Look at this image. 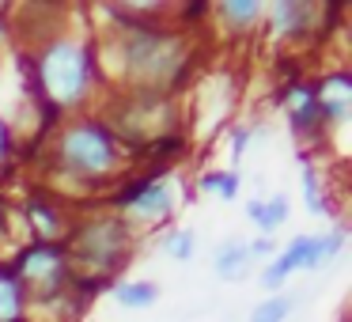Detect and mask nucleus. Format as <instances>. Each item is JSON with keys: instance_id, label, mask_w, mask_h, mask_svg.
<instances>
[{"instance_id": "1", "label": "nucleus", "mask_w": 352, "mask_h": 322, "mask_svg": "<svg viewBox=\"0 0 352 322\" xmlns=\"http://www.w3.org/2000/svg\"><path fill=\"white\" fill-rule=\"evenodd\" d=\"M34 65V92H42V99L50 107H76L87 99V87H91V50L84 42L72 39H54L38 50V61Z\"/></svg>"}, {"instance_id": "2", "label": "nucleus", "mask_w": 352, "mask_h": 322, "mask_svg": "<svg viewBox=\"0 0 352 322\" xmlns=\"http://www.w3.org/2000/svg\"><path fill=\"white\" fill-rule=\"evenodd\" d=\"M61 163L72 167L84 178H102L122 163V152H118V137L107 129L102 122H76L65 129L61 144Z\"/></svg>"}, {"instance_id": "3", "label": "nucleus", "mask_w": 352, "mask_h": 322, "mask_svg": "<svg viewBox=\"0 0 352 322\" xmlns=\"http://www.w3.org/2000/svg\"><path fill=\"white\" fill-rule=\"evenodd\" d=\"M125 243H129V235H125V220H110V216H102V220H91L84 224V228L76 231V239H72V254H76L84 266H95L99 273H110V269L122 261L125 254Z\"/></svg>"}, {"instance_id": "4", "label": "nucleus", "mask_w": 352, "mask_h": 322, "mask_svg": "<svg viewBox=\"0 0 352 322\" xmlns=\"http://www.w3.org/2000/svg\"><path fill=\"white\" fill-rule=\"evenodd\" d=\"M12 273L19 277V284L34 288L38 296H54L65 281H69V266H65V250L57 243H27L16 254Z\"/></svg>"}, {"instance_id": "5", "label": "nucleus", "mask_w": 352, "mask_h": 322, "mask_svg": "<svg viewBox=\"0 0 352 322\" xmlns=\"http://www.w3.org/2000/svg\"><path fill=\"white\" fill-rule=\"evenodd\" d=\"M122 208L129 220L140 224H160L175 213V182L167 175L155 178H137L129 190L122 193Z\"/></svg>"}, {"instance_id": "6", "label": "nucleus", "mask_w": 352, "mask_h": 322, "mask_svg": "<svg viewBox=\"0 0 352 322\" xmlns=\"http://www.w3.org/2000/svg\"><path fill=\"white\" fill-rule=\"evenodd\" d=\"M314 103L322 110V125H349V114H352V80L349 72H329L322 76V84L314 87Z\"/></svg>"}, {"instance_id": "7", "label": "nucleus", "mask_w": 352, "mask_h": 322, "mask_svg": "<svg viewBox=\"0 0 352 322\" xmlns=\"http://www.w3.org/2000/svg\"><path fill=\"white\" fill-rule=\"evenodd\" d=\"M284 114H288V125L296 133L322 129V110L314 103V87H307V84H292L284 92Z\"/></svg>"}, {"instance_id": "8", "label": "nucleus", "mask_w": 352, "mask_h": 322, "mask_svg": "<svg viewBox=\"0 0 352 322\" xmlns=\"http://www.w3.org/2000/svg\"><path fill=\"white\" fill-rule=\"evenodd\" d=\"M27 311V292L12 266H0V322H23Z\"/></svg>"}, {"instance_id": "9", "label": "nucleus", "mask_w": 352, "mask_h": 322, "mask_svg": "<svg viewBox=\"0 0 352 322\" xmlns=\"http://www.w3.org/2000/svg\"><path fill=\"white\" fill-rule=\"evenodd\" d=\"M269 16V31L273 34H299L307 31V19L314 16V8H307V4H296V0H280V4H273V8H265Z\"/></svg>"}, {"instance_id": "10", "label": "nucleus", "mask_w": 352, "mask_h": 322, "mask_svg": "<svg viewBox=\"0 0 352 322\" xmlns=\"http://www.w3.org/2000/svg\"><path fill=\"white\" fill-rule=\"evenodd\" d=\"M246 220L254 224V228H261V235H269V231H276L280 224H288V197H269V201H250L246 205Z\"/></svg>"}, {"instance_id": "11", "label": "nucleus", "mask_w": 352, "mask_h": 322, "mask_svg": "<svg viewBox=\"0 0 352 322\" xmlns=\"http://www.w3.org/2000/svg\"><path fill=\"white\" fill-rule=\"evenodd\" d=\"M114 299L122 311H148V307H155V299H160V284L152 281H122L114 288Z\"/></svg>"}, {"instance_id": "12", "label": "nucleus", "mask_w": 352, "mask_h": 322, "mask_svg": "<svg viewBox=\"0 0 352 322\" xmlns=\"http://www.w3.org/2000/svg\"><path fill=\"white\" fill-rule=\"evenodd\" d=\"M246 269H250L246 243H223L220 250H216V277H220V281H239Z\"/></svg>"}, {"instance_id": "13", "label": "nucleus", "mask_w": 352, "mask_h": 322, "mask_svg": "<svg viewBox=\"0 0 352 322\" xmlns=\"http://www.w3.org/2000/svg\"><path fill=\"white\" fill-rule=\"evenodd\" d=\"M197 186L205 193H212V197H220V201H235L243 178H239V171H205Z\"/></svg>"}, {"instance_id": "14", "label": "nucleus", "mask_w": 352, "mask_h": 322, "mask_svg": "<svg viewBox=\"0 0 352 322\" xmlns=\"http://www.w3.org/2000/svg\"><path fill=\"white\" fill-rule=\"evenodd\" d=\"M344 250V228H333L329 235H311V269L333 261Z\"/></svg>"}, {"instance_id": "15", "label": "nucleus", "mask_w": 352, "mask_h": 322, "mask_svg": "<svg viewBox=\"0 0 352 322\" xmlns=\"http://www.w3.org/2000/svg\"><path fill=\"white\" fill-rule=\"evenodd\" d=\"M303 197H307L311 216H329V201H326V190H322V178L314 167L303 171Z\"/></svg>"}, {"instance_id": "16", "label": "nucleus", "mask_w": 352, "mask_h": 322, "mask_svg": "<svg viewBox=\"0 0 352 322\" xmlns=\"http://www.w3.org/2000/svg\"><path fill=\"white\" fill-rule=\"evenodd\" d=\"M292 311H296V299L292 296H273V299H265V303L254 307L250 322H284Z\"/></svg>"}, {"instance_id": "17", "label": "nucleus", "mask_w": 352, "mask_h": 322, "mask_svg": "<svg viewBox=\"0 0 352 322\" xmlns=\"http://www.w3.org/2000/svg\"><path fill=\"white\" fill-rule=\"evenodd\" d=\"M220 16L228 19L231 27H250V23H258V19H265V8H261V4L231 0V4H220Z\"/></svg>"}, {"instance_id": "18", "label": "nucleus", "mask_w": 352, "mask_h": 322, "mask_svg": "<svg viewBox=\"0 0 352 322\" xmlns=\"http://www.w3.org/2000/svg\"><path fill=\"white\" fill-rule=\"evenodd\" d=\"M193 250H197V239H193L190 228H178V231H170V235L163 239V254H170L175 261H190Z\"/></svg>"}, {"instance_id": "19", "label": "nucleus", "mask_w": 352, "mask_h": 322, "mask_svg": "<svg viewBox=\"0 0 352 322\" xmlns=\"http://www.w3.org/2000/svg\"><path fill=\"white\" fill-rule=\"evenodd\" d=\"M246 254H250V261L254 258H273V254H276V239L273 235H258L254 243H246Z\"/></svg>"}, {"instance_id": "20", "label": "nucleus", "mask_w": 352, "mask_h": 322, "mask_svg": "<svg viewBox=\"0 0 352 322\" xmlns=\"http://www.w3.org/2000/svg\"><path fill=\"white\" fill-rule=\"evenodd\" d=\"M12 155V133H8V125L0 122V160H8Z\"/></svg>"}, {"instance_id": "21", "label": "nucleus", "mask_w": 352, "mask_h": 322, "mask_svg": "<svg viewBox=\"0 0 352 322\" xmlns=\"http://www.w3.org/2000/svg\"><path fill=\"white\" fill-rule=\"evenodd\" d=\"M4 220H8V213H4V205H0V235H4Z\"/></svg>"}]
</instances>
